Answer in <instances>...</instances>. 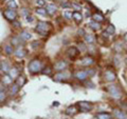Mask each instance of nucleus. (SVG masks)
I'll return each instance as SVG.
<instances>
[{
  "label": "nucleus",
  "instance_id": "nucleus-3",
  "mask_svg": "<svg viewBox=\"0 0 127 119\" xmlns=\"http://www.w3.org/2000/svg\"><path fill=\"white\" fill-rule=\"evenodd\" d=\"M107 91H108V93L110 94V96L113 97L114 99H120V98L122 97V92H121V90L119 89L117 85H114V84L108 85V88H107Z\"/></svg>",
  "mask_w": 127,
  "mask_h": 119
},
{
  "label": "nucleus",
  "instance_id": "nucleus-13",
  "mask_svg": "<svg viewBox=\"0 0 127 119\" xmlns=\"http://www.w3.org/2000/svg\"><path fill=\"white\" fill-rule=\"evenodd\" d=\"M55 70L56 71H59V72H63L64 70L67 67V62L66 61H64V60H61V61H58L55 63Z\"/></svg>",
  "mask_w": 127,
  "mask_h": 119
},
{
  "label": "nucleus",
  "instance_id": "nucleus-24",
  "mask_svg": "<svg viewBox=\"0 0 127 119\" xmlns=\"http://www.w3.org/2000/svg\"><path fill=\"white\" fill-rule=\"evenodd\" d=\"M13 52H14V47H13V45H12V44H6L4 46V53L6 55H11Z\"/></svg>",
  "mask_w": 127,
  "mask_h": 119
},
{
  "label": "nucleus",
  "instance_id": "nucleus-2",
  "mask_svg": "<svg viewBox=\"0 0 127 119\" xmlns=\"http://www.w3.org/2000/svg\"><path fill=\"white\" fill-rule=\"evenodd\" d=\"M49 30H50V24L49 23H47L45 21H38L37 25H36V32L38 34L42 35V36H46Z\"/></svg>",
  "mask_w": 127,
  "mask_h": 119
},
{
  "label": "nucleus",
  "instance_id": "nucleus-27",
  "mask_svg": "<svg viewBox=\"0 0 127 119\" xmlns=\"http://www.w3.org/2000/svg\"><path fill=\"white\" fill-rule=\"evenodd\" d=\"M26 83V79H25V77L23 76H18V78H17V81H16V84H18L19 85V88L20 86H22L23 84Z\"/></svg>",
  "mask_w": 127,
  "mask_h": 119
},
{
  "label": "nucleus",
  "instance_id": "nucleus-8",
  "mask_svg": "<svg viewBox=\"0 0 127 119\" xmlns=\"http://www.w3.org/2000/svg\"><path fill=\"white\" fill-rule=\"evenodd\" d=\"M104 78H105V80L106 81H108V82H112L116 80V74H114L112 71H106V72L104 73Z\"/></svg>",
  "mask_w": 127,
  "mask_h": 119
},
{
  "label": "nucleus",
  "instance_id": "nucleus-36",
  "mask_svg": "<svg viewBox=\"0 0 127 119\" xmlns=\"http://www.w3.org/2000/svg\"><path fill=\"white\" fill-rule=\"evenodd\" d=\"M72 7H73L74 10H76V12L82 10V6L79 5V4H76V3H72Z\"/></svg>",
  "mask_w": 127,
  "mask_h": 119
},
{
  "label": "nucleus",
  "instance_id": "nucleus-10",
  "mask_svg": "<svg viewBox=\"0 0 127 119\" xmlns=\"http://www.w3.org/2000/svg\"><path fill=\"white\" fill-rule=\"evenodd\" d=\"M0 70H1L4 74L9 73L10 70H11V66L9 64V62H6L5 60H2L1 62H0Z\"/></svg>",
  "mask_w": 127,
  "mask_h": 119
},
{
  "label": "nucleus",
  "instance_id": "nucleus-37",
  "mask_svg": "<svg viewBox=\"0 0 127 119\" xmlns=\"http://www.w3.org/2000/svg\"><path fill=\"white\" fill-rule=\"evenodd\" d=\"M21 14H22L23 17H27V16H29V15H30L29 11H28L27 9H22V10H21Z\"/></svg>",
  "mask_w": 127,
  "mask_h": 119
},
{
  "label": "nucleus",
  "instance_id": "nucleus-22",
  "mask_svg": "<svg viewBox=\"0 0 127 119\" xmlns=\"http://www.w3.org/2000/svg\"><path fill=\"white\" fill-rule=\"evenodd\" d=\"M92 18H93V21H96V22H102V21H104V16L101 15V14H93L92 15Z\"/></svg>",
  "mask_w": 127,
  "mask_h": 119
},
{
  "label": "nucleus",
  "instance_id": "nucleus-34",
  "mask_svg": "<svg viewBox=\"0 0 127 119\" xmlns=\"http://www.w3.org/2000/svg\"><path fill=\"white\" fill-rule=\"evenodd\" d=\"M74 113H75L74 106H70V108H68V110H67V114H69V115H73Z\"/></svg>",
  "mask_w": 127,
  "mask_h": 119
},
{
  "label": "nucleus",
  "instance_id": "nucleus-25",
  "mask_svg": "<svg viewBox=\"0 0 127 119\" xmlns=\"http://www.w3.org/2000/svg\"><path fill=\"white\" fill-rule=\"evenodd\" d=\"M68 54H69L70 57L74 58L78 54V51L76 50V47H71V49H69V51H68Z\"/></svg>",
  "mask_w": 127,
  "mask_h": 119
},
{
  "label": "nucleus",
  "instance_id": "nucleus-43",
  "mask_svg": "<svg viewBox=\"0 0 127 119\" xmlns=\"http://www.w3.org/2000/svg\"><path fill=\"white\" fill-rule=\"evenodd\" d=\"M5 1H6V2H7V1H10V0H5Z\"/></svg>",
  "mask_w": 127,
  "mask_h": 119
},
{
  "label": "nucleus",
  "instance_id": "nucleus-12",
  "mask_svg": "<svg viewBox=\"0 0 127 119\" xmlns=\"http://www.w3.org/2000/svg\"><path fill=\"white\" fill-rule=\"evenodd\" d=\"M113 115H114V117H116L117 119H127V114L124 112V111L114 110Z\"/></svg>",
  "mask_w": 127,
  "mask_h": 119
},
{
  "label": "nucleus",
  "instance_id": "nucleus-26",
  "mask_svg": "<svg viewBox=\"0 0 127 119\" xmlns=\"http://www.w3.org/2000/svg\"><path fill=\"white\" fill-rule=\"evenodd\" d=\"M21 40L22 39L20 38V37H14V38H12V45H18L19 46V44L21 43Z\"/></svg>",
  "mask_w": 127,
  "mask_h": 119
},
{
  "label": "nucleus",
  "instance_id": "nucleus-39",
  "mask_svg": "<svg viewBox=\"0 0 127 119\" xmlns=\"http://www.w3.org/2000/svg\"><path fill=\"white\" fill-rule=\"evenodd\" d=\"M46 69H47V70H42L41 72H42L43 74H48V75L51 74V69H49V67H46Z\"/></svg>",
  "mask_w": 127,
  "mask_h": 119
},
{
  "label": "nucleus",
  "instance_id": "nucleus-44",
  "mask_svg": "<svg viewBox=\"0 0 127 119\" xmlns=\"http://www.w3.org/2000/svg\"><path fill=\"white\" fill-rule=\"evenodd\" d=\"M126 63H127V59H126Z\"/></svg>",
  "mask_w": 127,
  "mask_h": 119
},
{
  "label": "nucleus",
  "instance_id": "nucleus-1",
  "mask_svg": "<svg viewBox=\"0 0 127 119\" xmlns=\"http://www.w3.org/2000/svg\"><path fill=\"white\" fill-rule=\"evenodd\" d=\"M42 71V65L41 62L37 60V59H34L29 63V72L32 74H37L39 72Z\"/></svg>",
  "mask_w": 127,
  "mask_h": 119
},
{
  "label": "nucleus",
  "instance_id": "nucleus-9",
  "mask_svg": "<svg viewBox=\"0 0 127 119\" xmlns=\"http://www.w3.org/2000/svg\"><path fill=\"white\" fill-rule=\"evenodd\" d=\"M69 74L68 73H65V72H58L57 74H55L54 79L56 81H64V80H67L68 79Z\"/></svg>",
  "mask_w": 127,
  "mask_h": 119
},
{
  "label": "nucleus",
  "instance_id": "nucleus-5",
  "mask_svg": "<svg viewBox=\"0 0 127 119\" xmlns=\"http://www.w3.org/2000/svg\"><path fill=\"white\" fill-rule=\"evenodd\" d=\"M78 106H79V110H81L82 112H90V111L93 109V105L88 101L78 102Z\"/></svg>",
  "mask_w": 127,
  "mask_h": 119
},
{
  "label": "nucleus",
  "instance_id": "nucleus-17",
  "mask_svg": "<svg viewBox=\"0 0 127 119\" xmlns=\"http://www.w3.org/2000/svg\"><path fill=\"white\" fill-rule=\"evenodd\" d=\"M19 37H20L22 40H30V39L32 38V34L28 31H22L21 33L19 34Z\"/></svg>",
  "mask_w": 127,
  "mask_h": 119
},
{
  "label": "nucleus",
  "instance_id": "nucleus-32",
  "mask_svg": "<svg viewBox=\"0 0 127 119\" xmlns=\"http://www.w3.org/2000/svg\"><path fill=\"white\" fill-rule=\"evenodd\" d=\"M61 6L63 7V9H69V7H72V3H69V2L65 1V2L62 3Z\"/></svg>",
  "mask_w": 127,
  "mask_h": 119
},
{
  "label": "nucleus",
  "instance_id": "nucleus-4",
  "mask_svg": "<svg viewBox=\"0 0 127 119\" xmlns=\"http://www.w3.org/2000/svg\"><path fill=\"white\" fill-rule=\"evenodd\" d=\"M94 74V71L93 70H86V71H78V72L75 74V77H76V79H78V80L81 81H84L86 80L88 77H90L91 75Z\"/></svg>",
  "mask_w": 127,
  "mask_h": 119
},
{
  "label": "nucleus",
  "instance_id": "nucleus-35",
  "mask_svg": "<svg viewBox=\"0 0 127 119\" xmlns=\"http://www.w3.org/2000/svg\"><path fill=\"white\" fill-rule=\"evenodd\" d=\"M36 4L41 7L46 4V0H36Z\"/></svg>",
  "mask_w": 127,
  "mask_h": 119
},
{
  "label": "nucleus",
  "instance_id": "nucleus-40",
  "mask_svg": "<svg viewBox=\"0 0 127 119\" xmlns=\"http://www.w3.org/2000/svg\"><path fill=\"white\" fill-rule=\"evenodd\" d=\"M86 86H87V88H91V89L94 88V85L92 84V82H87L86 83Z\"/></svg>",
  "mask_w": 127,
  "mask_h": 119
},
{
  "label": "nucleus",
  "instance_id": "nucleus-28",
  "mask_svg": "<svg viewBox=\"0 0 127 119\" xmlns=\"http://www.w3.org/2000/svg\"><path fill=\"white\" fill-rule=\"evenodd\" d=\"M64 17H65L67 20H71V19H73V13L72 12H69V11H65L64 12Z\"/></svg>",
  "mask_w": 127,
  "mask_h": 119
},
{
  "label": "nucleus",
  "instance_id": "nucleus-18",
  "mask_svg": "<svg viewBox=\"0 0 127 119\" xmlns=\"http://www.w3.org/2000/svg\"><path fill=\"white\" fill-rule=\"evenodd\" d=\"M85 41H86V43H88V44H93L95 42V38L93 35H91V34H85Z\"/></svg>",
  "mask_w": 127,
  "mask_h": 119
},
{
  "label": "nucleus",
  "instance_id": "nucleus-7",
  "mask_svg": "<svg viewBox=\"0 0 127 119\" xmlns=\"http://www.w3.org/2000/svg\"><path fill=\"white\" fill-rule=\"evenodd\" d=\"M14 54H15V56L17 58H23L27 55V51H26L25 47H22V46L19 45L17 49L14 51Z\"/></svg>",
  "mask_w": 127,
  "mask_h": 119
},
{
  "label": "nucleus",
  "instance_id": "nucleus-38",
  "mask_svg": "<svg viewBox=\"0 0 127 119\" xmlns=\"http://www.w3.org/2000/svg\"><path fill=\"white\" fill-rule=\"evenodd\" d=\"M26 20H27L28 22H33L34 19H33V17H32L31 15H29V16H27V17H26Z\"/></svg>",
  "mask_w": 127,
  "mask_h": 119
},
{
  "label": "nucleus",
  "instance_id": "nucleus-16",
  "mask_svg": "<svg viewBox=\"0 0 127 119\" xmlns=\"http://www.w3.org/2000/svg\"><path fill=\"white\" fill-rule=\"evenodd\" d=\"M19 85L18 84H16V83H14L13 85H11L10 86V89H9V94L11 95V96H13V95H16L18 92H19Z\"/></svg>",
  "mask_w": 127,
  "mask_h": 119
},
{
  "label": "nucleus",
  "instance_id": "nucleus-31",
  "mask_svg": "<svg viewBox=\"0 0 127 119\" xmlns=\"http://www.w3.org/2000/svg\"><path fill=\"white\" fill-rule=\"evenodd\" d=\"M5 97H6V94L4 91H0V103L5 100Z\"/></svg>",
  "mask_w": 127,
  "mask_h": 119
},
{
  "label": "nucleus",
  "instance_id": "nucleus-33",
  "mask_svg": "<svg viewBox=\"0 0 127 119\" xmlns=\"http://www.w3.org/2000/svg\"><path fill=\"white\" fill-rule=\"evenodd\" d=\"M114 31H116V30H114V26L111 25V24H109L108 27H107V30H106V32L108 34H114Z\"/></svg>",
  "mask_w": 127,
  "mask_h": 119
},
{
  "label": "nucleus",
  "instance_id": "nucleus-29",
  "mask_svg": "<svg viewBox=\"0 0 127 119\" xmlns=\"http://www.w3.org/2000/svg\"><path fill=\"white\" fill-rule=\"evenodd\" d=\"M73 19H75L77 22H79V21H82L83 16H82V14L79 13V12H74L73 13Z\"/></svg>",
  "mask_w": 127,
  "mask_h": 119
},
{
  "label": "nucleus",
  "instance_id": "nucleus-15",
  "mask_svg": "<svg viewBox=\"0 0 127 119\" xmlns=\"http://www.w3.org/2000/svg\"><path fill=\"white\" fill-rule=\"evenodd\" d=\"M7 75H9L12 79H17L19 76V72L16 67H11V70H10V72L7 73Z\"/></svg>",
  "mask_w": 127,
  "mask_h": 119
},
{
  "label": "nucleus",
  "instance_id": "nucleus-23",
  "mask_svg": "<svg viewBox=\"0 0 127 119\" xmlns=\"http://www.w3.org/2000/svg\"><path fill=\"white\" fill-rule=\"evenodd\" d=\"M89 26L91 27L92 30H94V31H97V30H100V27H101V25H100V23L98 22H96V21H90L89 23Z\"/></svg>",
  "mask_w": 127,
  "mask_h": 119
},
{
  "label": "nucleus",
  "instance_id": "nucleus-11",
  "mask_svg": "<svg viewBox=\"0 0 127 119\" xmlns=\"http://www.w3.org/2000/svg\"><path fill=\"white\" fill-rule=\"evenodd\" d=\"M46 11H47V14H49V15H54V14L57 12V6L55 5V4H53V3H50V4H47Z\"/></svg>",
  "mask_w": 127,
  "mask_h": 119
},
{
  "label": "nucleus",
  "instance_id": "nucleus-19",
  "mask_svg": "<svg viewBox=\"0 0 127 119\" xmlns=\"http://www.w3.org/2000/svg\"><path fill=\"white\" fill-rule=\"evenodd\" d=\"M95 117H96V119H111V115L109 113L102 112V113H97Z\"/></svg>",
  "mask_w": 127,
  "mask_h": 119
},
{
  "label": "nucleus",
  "instance_id": "nucleus-30",
  "mask_svg": "<svg viewBox=\"0 0 127 119\" xmlns=\"http://www.w3.org/2000/svg\"><path fill=\"white\" fill-rule=\"evenodd\" d=\"M36 13L38 15H40V16H46L47 11H46V9H42V7H38V9L36 10Z\"/></svg>",
  "mask_w": 127,
  "mask_h": 119
},
{
  "label": "nucleus",
  "instance_id": "nucleus-41",
  "mask_svg": "<svg viewBox=\"0 0 127 119\" xmlns=\"http://www.w3.org/2000/svg\"><path fill=\"white\" fill-rule=\"evenodd\" d=\"M14 24L16 25V27H19V26H20V24H19V22H14Z\"/></svg>",
  "mask_w": 127,
  "mask_h": 119
},
{
  "label": "nucleus",
  "instance_id": "nucleus-14",
  "mask_svg": "<svg viewBox=\"0 0 127 119\" xmlns=\"http://www.w3.org/2000/svg\"><path fill=\"white\" fill-rule=\"evenodd\" d=\"M93 63H94V59L92 57H89V56L83 58V60L81 61V64L85 65V66H89L91 64H93Z\"/></svg>",
  "mask_w": 127,
  "mask_h": 119
},
{
  "label": "nucleus",
  "instance_id": "nucleus-21",
  "mask_svg": "<svg viewBox=\"0 0 127 119\" xmlns=\"http://www.w3.org/2000/svg\"><path fill=\"white\" fill-rule=\"evenodd\" d=\"M6 5H7V7H9L10 10H15V9H17L18 7V4L16 3L15 0H10V1H7Z\"/></svg>",
  "mask_w": 127,
  "mask_h": 119
},
{
  "label": "nucleus",
  "instance_id": "nucleus-6",
  "mask_svg": "<svg viewBox=\"0 0 127 119\" xmlns=\"http://www.w3.org/2000/svg\"><path fill=\"white\" fill-rule=\"evenodd\" d=\"M4 16L7 20L10 21H15L16 17H17V14H16V12L14 10H6L4 12Z\"/></svg>",
  "mask_w": 127,
  "mask_h": 119
},
{
  "label": "nucleus",
  "instance_id": "nucleus-42",
  "mask_svg": "<svg viewBox=\"0 0 127 119\" xmlns=\"http://www.w3.org/2000/svg\"><path fill=\"white\" fill-rule=\"evenodd\" d=\"M125 38H126V40H127V34L125 35Z\"/></svg>",
  "mask_w": 127,
  "mask_h": 119
},
{
  "label": "nucleus",
  "instance_id": "nucleus-20",
  "mask_svg": "<svg viewBox=\"0 0 127 119\" xmlns=\"http://www.w3.org/2000/svg\"><path fill=\"white\" fill-rule=\"evenodd\" d=\"M2 82H3L4 85H11L12 82H13V79H12L9 75H4L3 78H2Z\"/></svg>",
  "mask_w": 127,
  "mask_h": 119
}]
</instances>
